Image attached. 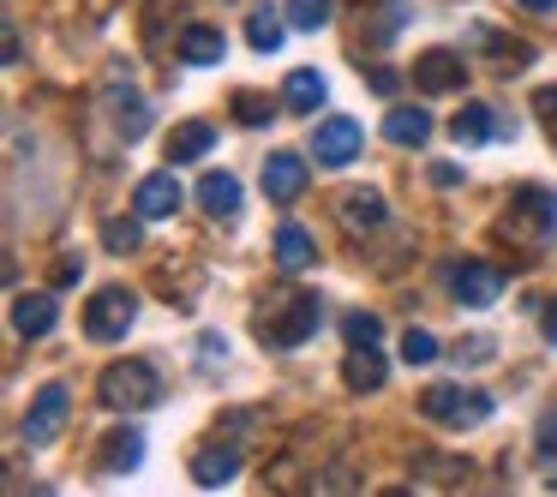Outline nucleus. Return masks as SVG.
Here are the masks:
<instances>
[{
    "instance_id": "obj_28",
    "label": "nucleus",
    "mask_w": 557,
    "mask_h": 497,
    "mask_svg": "<svg viewBox=\"0 0 557 497\" xmlns=\"http://www.w3.org/2000/svg\"><path fill=\"white\" fill-rule=\"evenodd\" d=\"M401 360H408V365H432L437 360V336H432V330H408V336H401Z\"/></svg>"
},
{
    "instance_id": "obj_13",
    "label": "nucleus",
    "mask_w": 557,
    "mask_h": 497,
    "mask_svg": "<svg viewBox=\"0 0 557 497\" xmlns=\"http://www.w3.org/2000/svg\"><path fill=\"white\" fill-rule=\"evenodd\" d=\"M234 473H240V449H234V444H228V449L216 444V449H205V456L193 461V480L205 485V492H222Z\"/></svg>"
},
{
    "instance_id": "obj_22",
    "label": "nucleus",
    "mask_w": 557,
    "mask_h": 497,
    "mask_svg": "<svg viewBox=\"0 0 557 497\" xmlns=\"http://www.w3.org/2000/svg\"><path fill=\"white\" fill-rule=\"evenodd\" d=\"M210 145H216V133H210L205 121H186V126H174V133H169V162H198Z\"/></svg>"
},
{
    "instance_id": "obj_30",
    "label": "nucleus",
    "mask_w": 557,
    "mask_h": 497,
    "mask_svg": "<svg viewBox=\"0 0 557 497\" xmlns=\"http://www.w3.org/2000/svg\"><path fill=\"white\" fill-rule=\"evenodd\" d=\"M533 109H540V126H545V138L557 145V85H552V90H540V97H533Z\"/></svg>"
},
{
    "instance_id": "obj_10",
    "label": "nucleus",
    "mask_w": 557,
    "mask_h": 497,
    "mask_svg": "<svg viewBox=\"0 0 557 497\" xmlns=\"http://www.w3.org/2000/svg\"><path fill=\"white\" fill-rule=\"evenodd\" d=\"M449 288H456V300H468V306H492L497 294H504V276H497L492 264H456L449 270Z\"/></svg>"
},
{
    "instance_id": "obj_8",
    "label": "nucleus",
    "mask_w": 557,
    "mask_h": 497,
    "mask_svg": "<svg viewBox=\"0 0 557 497\" xmlns=\"http://www.w3.org/2000/svg\"><path fill=\"white\" fill-rule=\"evenodd\" d=\"M181 181H174V169H162V174H145V181H138V192H133V210L145 222H157V216H174V210H181Z\"/></svg>"
},
{
    "instance_id": "obj_12",
    "label": "nucleus",
    "mask_w": 557,
    "mask_h": 497,
    "mask_svg": "<svg viewBox=\"0 0 557 497\" xmlns=\"http://www.w3.org/2000/svg\"><path fill=\"white\" fill-rule=\"evenodd\" d=\"M384 377H389V365H384V353H377V341L372 348H354L348 360H342V384L360 389V396L366 389H384Z\"/></svg>"
},
{
    "instance_id": "obj_32",
    "label": "nucleus",
    "mask_w": 557,
    "mask_h": 497,
    "mask_svg": "<svg viewBox=\"0 0 557 497\" xmlns=\"http://www.w3.org/2000/svg\"><path fill=\"white\" fill-rule=\"evenodd\" d=\"M545 336H552V341H557V300H552V306H545Z\"/></svg>"
},
{
    "instance_id": "obj_2",
    "label": "nucleus",
    "mask_w": 557,
    "mask_h": 497,
    "mask_svg": "<svg viewBox=\"0 0 557 497\" xmlns=\"http://www.w3.org/2000/svg\"><path fill=\"white\" fill-rule=\"evenodd\" d=\"M157 396H162V377L150 360H121L102 372V408H114V413H138Z\"/></svg>"
},
{
    "instance_id": "obj_25",
    "label": "nucleus",
    "mask_w": 557,
    "mask_h": 497,
    "mask_svg": "<svg viewBox=\"0 0 557 497\" xmlns=\"http://www.w3.org/2000/svg\"><path fill=\"white\" fill-rule=\"evenodd\" d=\"M336 0H288V25L294 30H324Z\"/></svg>"
},
{
    "instance_id": "obj_11",
    "label": "nucleus",
    "mask_w": 557,
    "mask_h": 497,
    "mask_svg": "<svg viewBox=\"0 0 557 497\" xmlns=\"http://www.w3.org/2000/svg\"><path fill=\"white\" fill-rule=\"evenodd\" d=\"M54 318H61V306H54V294H18L13 300V330L18 336H49L54 330Z\"/></svg>"
},
{
    "instance_id": "obj_15",
    "label": "nucleus",
    "mask_w": 557,
    "mask_h": 497,
    "mask_svg": "<svg viewBox=\"0 0 557 497\" xmlns=\"http://www.w3.org/2000/svg\"><path fill=\"white\" fill-rule=\"evenodd\" d=\"M312 258H318L312 234H306L300 222H282L276 228V264L282 270H312Z\"/></svg>"
},
{
    "instance_id": "obj_23",
    "label": "nucleus",
    "mask_w": 557,
    "mask_h": 497,
    "mask_svg": "<svg viewBox=\"0 0 557 497\" xmlns=\"http://www.w3.org/2000/svg\"><path fill=\"white\" fill-rule=\"evenodd\" d=\"M114 126H121L126 138H145L150 133V102L133 97V90H126V97H114Z\"/></svg>"
},
{
    "instance_id": "obj_16",
    "label": "nucleus",
    "mask_w": 557,
    "mask_h": 497,
    "mask_svg": "<svg viewBox=\"0 0 557 497\" xmlns=\"http://www.w3.org/2000/svg\"><path fill=\"white\" fill-rule=\"evenodd\" d=\"M384 133H389V145H413V150H420L425 138H432V114H425L420 102H413V109H389Z\"/></svg>"
},
{
    "instance_id": "obj_26",
    "label": "nucleus",
    "mask_w": 557,
    "mask_h": 497,
    "mask_svg": "<svg viewBox=\"0 0 557 497\" xmlns=\"http://www.w3.org/2000/svg\"><path fill=\"white\" fill-rule=\"evenodd\" d=\"M342 336H348V348H372L384 336V324H377V312H348L342 318Z\"/></svg>"
},
{
    "instance_id": "obj_14",
    "label": "nucleus",
    "mask_w": 557,
    "mask_h": 497,
    "mask_svg": "<svg viewBox=\"0 0 557 497\" xmlns=\"http://www.w3.org/2000/svg\"><path fill=\"white\" fill-rule=\"evenodd\" d=\"M138 461H145V437H138L133 425H121V432L102 437V468L109 473H133Z\"/></svg>"
},
{
    "instance_id": "obj_5",
    "label": "nucleus",
    "mask_w": 557,
    "mask_h": 497,
    "mask_svg": "<svg viewBox=\"0 0 557 497\" xmlns=\"http://www.w3.org/2000/svg\"><path fill=\"white\" fill-rule=\"evenodd\" d=\"M360 150H366V133H360V121H348V114H330V121L312 133V157L324 162V169H348Z\"/></svg>"
},
{
    "instance_id": "obj_3",
    "label": "nucleus",
    "mask_w": 557,
    "mask_h": 497,
    "mask_svg": "<svg viewBox=\"0 0 557 497\" xmlns=\"http://www.w3.org/2000/svg\"><path fill=\"white\" fill-rule=\"evenodd\" d=\"M420 408L437 425H485L492 420V396L485 389H461V384H432L420 396Z\"/></svg>"
},
{
    "instance_id": "obj_29",
    "label": "nucleus",
    "mask_w": 557,
    "mask_h": 497,
    "mask_svg": "<svg viewBox=\"0 0 557 497\" xmlns=\"http://www.w3.org/2000/svg\"><path fill=\"white\" fill-rule=\"evenodd\" d=\"M234 121L240 126H270V102L246 90V97H234Z\"/></svg>"
},
{
    "instance_id": "obj_27",
    "label": "nucleus",
    "mask_w": 557,
    "mask_h": 497,
    "mask_svg": "<svg viewBox=\"0 0 557 497\" xmlns=\"http://www.w3.org/2000/svg\"><path fill=\"white\" fill-rule=\"evenodd\" d=\"M102 240H109V252H138V246H145V234H138V222H121V216H114V222H102Z\"/></svg>"
},
{
    "instance_id": "obj_1",
    "label": "nucleus",
    "mask_w": 557,
    "mask_h": 497,
    "mask_svg": "<svg viewBox=\"0 0 557 497\" xmlns=\"http://www.w3.org/2000/svg\"><path fill=\"white\" fill-rule=\"evenodd\" d=\"M318 318H324L318 294H300V288H276L264 306H258V330H264L270 348H300V341L318 330Z\"/></svg>"
},
{
    "instance_id": "obj_6",
    "label": "nucleus",
    "mask_w": 557,
    "mask_h": 497,
    "mask_svg": "<svg viewBox=\"0 0 557 497\" xmlns=\"http://www.w3.org/2000/svg\"><path fill=\"white\" fill-rule=\"evenodd\" d=\"M66 413H73L66 384H42L37 401H30V413H25V444H54L61 425H66Z\"/></svg>"
},
{
    "instance_id": "obj_24",
    "label": "nucleus",
    "mask_w": 557,
    "mask_h": 497,
    "mask_svg": "<svg viewBox=\"0 0 557 497\" xmlns=\"http://www.w3.org/2000/svg\"><path fill=\"white\" fill-rule=\"evenodd\" d=\"M282 30H288V25H282L276 13H252V18H246V42H252L258 54H276L282 49Z\"/></svg>"
},
{
    "instance_id": "obj_18",
    "label": "nucleus",
    "mask_w": 557,
    "mask_h": 497,
    "mask_svg": "<svg viewBox=\"0 0 557 497\" xmlns=\"http://www.w3.org/2000/svg\"><path fill=\"white\" fill-rule=\"evenodd\" d=\"M222 54H228V37H222V30H210V25H193L181 37V61H193V66H216Z\"/></svg>"
},
{
    "instance_id": "obj_20",
    "label": "nucleus",
    "mask_w": 557,
    "mask_h": 497,
    "mask_svg": "<svg viewBox=\"0 0 557 497\" xmlns=\"http://www.w3.org/2000/svg\"><path fill=\"white\" fill-rule=\"evenodd\" d=\"M492 133H497V126H492V114H485V102H468V109L449 121V138H456L461 150H480Z\"/></svg>"
},
{
    "instance_id": "obj_9",
    "label": "nucleus",
    "mask_w": 557,
    "mask_h": 497,
    "mask_svg": "<svg viewBox=\"0 0 557 497\" xmlns=\"http://www.w3.org/2000/svg\"><path fill=\"white\" fill-rule=\"evenodd\" d=\"M300 192H306V157L276 150V157L264 162V198H270V204H294Z\"/></svg>"
},
{
    "instance_id": "obj_7",
    "label": "nucleus",
    "mask_w": 557,
    "mask_h": 497,
    "mask_svg": "<svg viewBox=\"0 0 557 497\" xmlns=\"http://www.w3.org/2000/svg\"><path fill=\"white\" fill-rule=\"evenodd\" d=\"M461 78H468V66H461V54L449 49H432L413 61V85L425 90V97H444V90H461Z\"/></svg>"
},
{
    "instance_id": "obj_17",
    "label": "nucleus",
    "mask_w": 557,
    "mask_h": 497,
    "mask_svg": "<svg viewBox=\"0 0 557 497\" xmlns=\"http://www.w3.org/2000/svg\"><path fill=\"white\" fill-rule=\"evenodd\" d=\"M198 198H205V210H210L216 222L240 216V181H234V174H205V186H198Z\"/></svg>"
},
{
    "instance_id": "obj_21",
    "label": "nucleus",
    "mask_w": 557,
    "mask_h": 497,
    "mask_svg": "<svg viewBox=\"0 0 557 497\" xmlns=\"http://www.w3.org/2000/svg\"><path fill=\"white\" fill-rule=\"evenodd\" d=\"M324 97H330V90H324V78H318L312 66H300V73H288V85H282V102H288L294 114H312Z\"/></svg>"
},
{
    "instance_id": "obj_4",
    "label": "nucleus",
    "mask_w": 557,
    "mask_h": 497,
    "mask_svg": "<svg viewBox=\"0 0 557 497\" xmlns=\"http://www.w3.org/2000/svg\"><path fill=\"white\" fill-rule=\"evenodd\" d=\"M133 318H138V300L126 288H102V294H90V306H85V336L90 341H121L126 330H133Z\"/></svg>"
},
{
    "instance_id": "obj_33",
    "label": "nucleus",
    "mask_w": 557,
    "mask_h": 497,
    "mask_svg": "<svg viewBox=\"0 0 557 497\" xmlns=\"http://www.w3.org/2000/svg\"><path fill=\"white\" fill-rule=\"evenodd\" d=\"M521 7H528V13H552L557 0H521Z\"/></svg>"
},
{
    "instance_id": "obj_19",
    "label": "nucleus",
    "mask_w": 557,
    "mask_h": 497,
    "mask_svg": "<svg viewBox=\"0 0 557 497\" xmlns=\"http://www.w3.org/2000/svg\"><path fill=\"white\" fill-rule=\"evenodd\" d=\"M342 222H348V228L354 234H360V228H377V222H384V198H377V192H366V186H354V192H342Z\"/></svg>"
},
{
    "instance_id": "obj_31",
    "label": "nucleus",
    "mask_w": 557,
    "mask_h": 497,
    "mask_svg": "<svg viewBox=\"0 0 557 497\" xmlns=\"http://www.w3.org/2000/svg\"><path fill=\"white\" fill-rule=\"evenodd\" d=\"M372 90H377V97H389V90H396V73H389V66H372Z\"/></svg>"
}]
</instances>
